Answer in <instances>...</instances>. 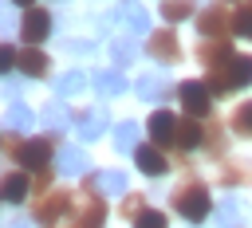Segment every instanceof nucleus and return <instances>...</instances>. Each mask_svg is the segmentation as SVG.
Wrapping results in <instances>:
<instances>
[{"mask_svg": "<svg viewBox=\"0 0 252 228\" xmlns=\"http://www.w3.org/2000/svg\"><path fill=\"white\" fill-rule=\"evenodd\" d=\"M20 71L32 75V79H39V75L47 71V55H43L39 47H24V51H20Z\"/></svg>", "mask_w": 252, "mask_h": 228, "instance_id": "aec40b11", "label": "nucleus"}, {"mask_svg": "<svg viewBox=\"0 0 252 228\" xmlns=\"http://www.w3.org/2000/svg\"><path fill=\"white\" fill-rule=\"evenodd\" d=\"M0 63H4V71H12V67H20V51H16L12 43H4V51H0Z\"/></svg>", "mask_w": 252, "mask_h": 228, "instance_id": "2f4dec72", "label": "nucleus"}, {"mask_svg": "<svg viewBox=\"0 0 252 228\" xmlns=\"http://www.w3.org/2000/svg\"><path fill=\"white\" fill-rule=\"evenodd\" d=\"M106 130V106H91V110H83L79 114V134L91 142V138H98Z\"/></svg>", "mask_w": 252, "mask_h": 228, "instance_id": "4468645a", "label": "nucleus"}, {"mask_svg": "<svg viewBox=\"0 0 252 228\" xmlns=\"http://www.w3.org/2000/svg\"><path fill=\"white\" fill-rule=\"evenodd\" d=\"M102 220H106V204H102V200H91V204L79 212V228H98Z\"/></svg>", "mask_w": 252, "mask_h": 228, "instance_id": "393cba45", "label": "nucleus"}, {"mask_svg": "<svg viewBox=\"0 0 252 228\" xmlns=\"http://www.w3.org/2000/svg\"><path fill=\"white\" fill-rule=\"evenodd\" d=\"M110 55H114L118 67H126V63H134L138 47H134V39H114V43H110Z\"/></svg>", "mask_w": 252, "mask_h": 228, "instance_id": "bb28decb", "label": "nucleus"}, {"mask_svg": "<svg viewBox=\"0 0 252 228\" xmlns=\"http://www.w3.org/2000/svg\"><path fill=\"white\" fill-rule=\"evenodd\" d=\"M24 197H28V177L24 173H8L4 177V200L8 204H20Z\"/></svg>", "mask_w": 252, "mask_h": 228, "instance_id": "5701e85b", "label": "nucleus"}, {"mask_svg": "<svg viewBox=\"0 0 252 228\" xmlns=\"http://www.w3.org/2000/svg\"><path fill=\"white\" fill-rule=\"evenodd\" d=\"M55 165H59V173H67V177H79L91 161H87V153L83 149H75V145H63L59 153H55Z\"/></svg>", "mask_w": 252, "mask_h": 228, "instance_id": "f8f14e48", "label": "nucleus"}, {"mask_svg": "<svg viewBox=\"0 0 252 228\" xmlns=\"http://www.w3.org/2000/svg\"><path fill=\"white\" fill-rule=\"evenodd\" d=\"M209 193L201 189V185H189V189H177L173 193V208L185 216V220H205L209 216Z\"/></svg>", "mask_w": 252, "mask_h": 228, "instance_id": "f257e3e1", "label": "nucleus"}, {"mask_svg": "<svg viewBox=\"0 0 252 228\" xmlns=\"http://www.w3.org/2000/svg\"><path fill=\"white\" fill-rule=\"evenodd\" d=\"M205 142V130L193 122V118H185V122H177V145L181 149H197Z\"/></svg>", "mask_w": 252, "mask_h": 228, "instance_id": "412c9836", "label": "nucleus"}, {"mask_svg": "<svg viewBox=\"0 0 252 228\" xmlns=\"http://www.w3.org/2000/svg\"><path fill=\"white\" fill-rule=\"evenodd\" d=\"M91 86H94L102 98H114V94L126 90V79H122L118 71H94V75H91Z\"/></svg>", "mask_w": 252, "mask_h": 228, "instance_id": "ddd939ff", "label": "nucleus"}, {"mask_svg": "<svg viewBox=\"0 0 252 228\" xmlns=\"http://www.w3.org/2000/svg\"><path fill=\"white\" fill-rule=\"evenodd\" d=\"M87 189H91L94 200H102V197H118V193L126 189V177H122L118 169H102V173H91V177H87Z\"/></svg>", "mask_w": 252, "mask_h": 228, "instance_id": "20e7f679", "label": "nucleus"}, {"mask_svg": "<svg viewBox=\"0 0 252 228\" xmlns=\"http://www.w3.org/2000/svg\"><path fill=\"white\" fill-rule=\"evenodd\" d=\"M138 134H142L138 122H122L118 134H114V149H118V153H130V149L138 153Z\"/></svg>", "mask_w": 252, "mask_h": 228, "instance_id": "4be33fe9", "label": "nucleus"}, {"mask_svg": "<svg viewBox=\"0 0 252 228\" xmlns=\"http://www.w3.org/2000/svg\"><path fill=\"white\" fill-rule=\"evenodd\" d=\"M67 208H71V193H51L47 200L35 204V220H39V224H55Z\"/></svg>", "mask_w": 252, "mask_h": 228, "instance_id": "1a4fd4ad", "label": "nucleus"}, {"mask_svg": "<svg viewBox=\"0 0 252 228\" xmlns=\"http://www.w3.org/2000/svg\"><path fill=\"white\" fill-rule=\"evenodd\" d=\"M232 126H236V134H244V138H252V102H244L236 114H232Z\"/></svg>", "mask_w": 252, "mask_h": 228, "instance_id": "c756f323", "label": "nucleus"}, {"mask_svg": "<svg viewBox=\"0 0 252 228\" xmlns=\"http://www.w3.org/2000/svg\"><path fill=\"white\" fill-rule=\"evenodd\" d=\"M114 20L122 24V28H130V31H150V12L138 4V0H122L118 8H114Z\"/></svg>", "mask_w": 252, "mask_h": 228, "instance_id": "423d86ee", "label": "nucleus"}, {"mask_svg": "<svg viewBox=\"0 0 252 228\" xmlns=\"http://www.w3.org/2000/svg\"><path fill=\"white\" fill-rule=\"evenodd\" d=\"M39 122H43L47 130H63V126H67V110H63L59 102H47L43 114H39Z\"/></svg>", "mask_w": 252, "mask_h": 228, "instance_id": "a878e982", "label": "nucleus"}, {"mask_svg": "<svg viewBox=\"0 0 252 228\" xmlns=\"http://www.w3.org/2000/svg\"><path fill=\"white\" fill-rule=\"evenodd\" d=\"M47 31H51V16H47V8H28V12H24V24H20V39H24V47H35L39 39H47Z\"/></svg>", "mask_w": 252, "mask_h": 228, "instance_id": "7ed1b4c3", "label": "nucleus"}, {"mask_svg": "<svg viewBox=\"0 0 252 228\" xmlns=\"http://www.w3.org/2000/svg\"><path fill=\"white\" fill-rule=\"evenodd\" d=\"M150 55L158 63H177L181 59V43L173 31H150Z\"/></svg>", "mask_w": 252, "mask_h": 228, "instance_id": "0eeeda50", "label": "nucleus"}, {"mask_svg": "<svg viewBox=\"0 0 252 228\" xmlns=\"http://www.w3.org/2000/svg\"><path fill=\"white\" fill-rule=\"evenodd\" d=\"M150 138L161 142V145H165V142H177V118H173L169 110H158V114L150 118Z\"/></svg>", "mask_w": 252, "mask_h": 228, "instance_id": "9b49d317", "label": "nucleus"}, {"mask_svg": "<svg viewBox=\"0 0 252 228\" xmlns=\"http://www.w3.org/2000/svg\"><path fill=\"white\" fill-rule=\"evenodd\" d=\"M177 98H181V110H185L189 118H205V114L213 110V94H209L205 83H181V86H177Z\"/></svg>", "mask_w": 252, "mask_h": 228, "instance_id": "f03ea898", "label": "nucleus"}, {"mask_svg": "<svg viewBox=\"0 0 252 228\" xmlns=\"http://www.w3.org/2000/svg\"><path fill=\"white\" fill-rule=\"evenodd\" d=\"M197 55H201V63H205L209 71H224V67H232V59H236L232 47H228V39H205Z\"/></svg>", "mask_w": 252, "mask_h": 228, "instance_id": "39448f33", "label": "nucleus"}, {"mask_svg": "<svg viewBox=\"0 0 252 228\" xmlns=\"http://www.w3.org/2000/svg\"><path fill=\"white\" fill-rule=\"evenodd\" d=\"M16 157H20V165H24V169H43V165L51 161V142H47V138L24 142V145L16 149Z\"/></svg>", "mask_w": 252, "mask_h": 228, "instance_id": "6e6552de", "label": "nucleus"}, {"mask_svg": "<svg viewBox=\"0 0 252 228\" xmlns=\"http://www.w3.org/2000/svg\"><path fill=\"white\" fill-rule=\"evenodd\" d=\"M28 126H32V110H28L24 102H8L4 130H8V134H28Z\"/></svg>", "mask_w": 252, "mask_h": 228, "instance_id": "f3484780", "label": "nucleus"}, {"mask_svg": "<svg viewBox=\"0 0 252 228\" xmlns=\"http://www.w3.org/2000/svg\"><path fill=\"white\" fill-rule=\"evenodd\" d=\"M134 157H138V169H142V173H150V177H161V173L169 169V165H165V157H161L158 149H150V145H138V153H134Z\"/></svg>", "mask_w": 252, "mask_h": 228, "instance_id": "a211bd4d", "label": "nucleus"}, {"mask_svg": "<svg viewBox=\"0 0 252 228\" xmlns=\"http://www.w3.org/2000/svg\"><path fill=\"white\" fill-rule=\"evenodd\" d=\"M12 4H20V8H24V12H28V8H32V0H12Z\"/></svg>", "mask_w": 252, "mask_h": 228, "instance_id": "72a5a7b5", "label": "nucleus"}, {"mask_svg": "<svg viewBox=\"0 0 252 228\" xmlns=\"http://www.w3.org/2000/svg\"><path fill=\"white\" fill-rule=\"evenodd\" d=\"M197 28H201V35H205V39H209V35H213V39H220V35H224V28H232V20L224 16V8H205V12L197 16Z\"/></svg>", "mask_w": 252, "mask_h": 228, "instance_id": "9d476101", "label": "nucleus"}, {"mask_svg": "<svg viewBox=\"0 0 252 228\" xmlns=\"http://www.w3.org/2000/svg\"><path fill=\"white\" fill-rule=\"evenodd\" d=\"M134 90H138V98H142V102H161L169 86H165V79H161V75H154V79L146 75V79H138V83H134Z\"/></svg>", "mask_w": 252, "mask_h": 228, "instance_id": "dca6fc26", "label": "nucleus"}, {"mask_svg": "<svg viewBox=\"0 0 252 228\" xmlns=\"http://www.w3.org/2000/svg\"><path fill=\"white\" fill-rule=\"evenodd\" d=\"M217 220H220V228H240V220H248V208L240 204V200H220V208H217Z\"/></svg>", "mask_w": 252, "mask_h": 228, "instance_id": "6ab92c4d", "label": "nucleus"}, {"mask_svg": "<svg viewBox=\"0 0 252 228\" xmlns=\"http://www.w3.org/2000/svg\"><path fill=\"white\" fill-rule=\"evenodd\" d=\"M87 71H67V75H59L55 79V94L59 98H71V94H79V90H87Z\"/></svg>", "mask_w": 252, "mask_h": 228, "instance_id": "2eb2a0df", "label": "nucleus"}, {"mask_svg": "<svg viewBox=\"0 0 252 228\" xmlns=\"http://www.w3.org/2000/svg\"><path fill=\"white\" fill-rule=\"evenodd\" d=\"M189 12H193V4H189V0H165V4H161V16H165L169 24H177V20H185Z\"/></svg>", "mask_w": 252, "mask_h": 228, "instance_id": "cd10ccee", "label": "nucleus"}, {"mask_svg": "<svg viewBox=\"0 0 252 228\" xmlns=\"http://www.w3.org/2000/svg\"><path fill=\"white\" fill-rule=\"evenodd\" d=\"M232 31H236V35H244V39H252V4H248V8H240V12L232 16Z\"/></svg>", "mask_w": 252, "mask_h": 228, "instance_id": "c85d7f7f", "label": "nucleus"}, {"mask_svg": "<svg viewBox=\"0 0 252 228\" xmlns=\"http://www.w3.org/2000/svg\"><path fill=\"white\" fill-rule=\"evenodd\" d=\"M228 79H232V86H248L252 83V55H236L228 67Z\"/></svg>", "mask_w": 252, "mask_h": 228, "instance_id": "b1692460", "label": "nucleus"}, {"mask_svg": "<svg viewBox=\"0 0 252 228\" xmlns=\"http://www.w3.org/2000/svg\"><path fill=\"white\" fill-rule=\"evenodd\" d=\"M134 228H165V216L161 212H154V208H146L142 216H138V224Z\"/></svg>", "mask_w": 252, "mask_h": 228, "instance_id": "7c9ffc66", "label": "nucleus"}, {"mask_svg": "<svg viewBox=\"0 0 252 228\" xmlns=\"http://www.w3.org/2000/svg\"><path fill=\"white\" fill-rule=\"evenodd\" d=\"M8 228H28V220H8Z\"/></svg>", "mask_w": 252, "mask_h": 228, "instance_id": "473e14b6", "label": "nucleus"}]
</instances>
